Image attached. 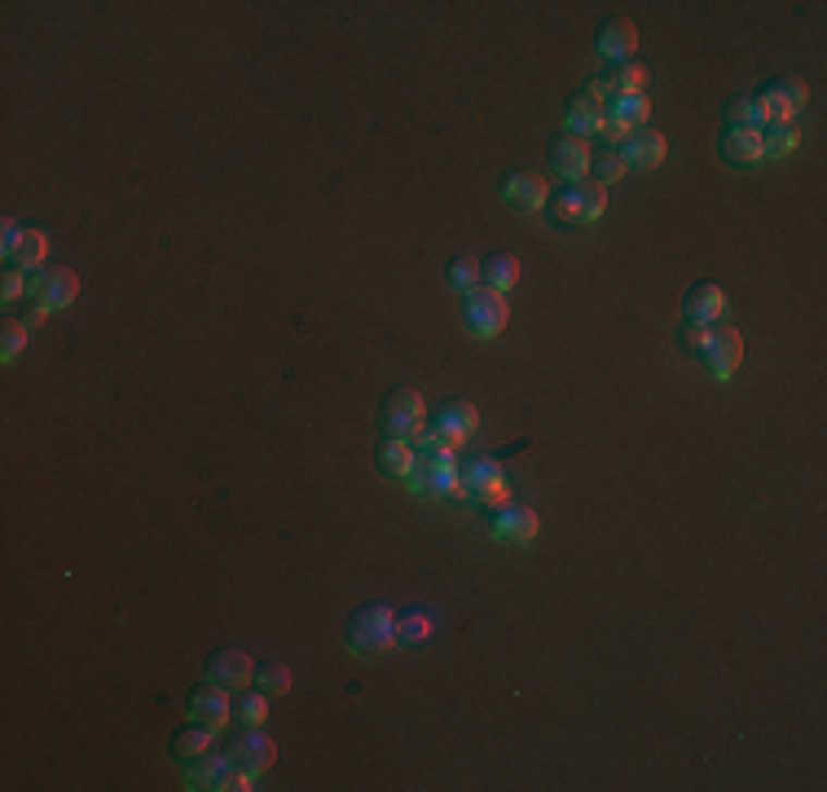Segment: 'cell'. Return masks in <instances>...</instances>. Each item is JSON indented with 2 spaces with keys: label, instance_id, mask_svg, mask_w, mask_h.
Segmentation results:
<instances>
[{
  "label": "cell",
  "instance_id": "5",
  "mask_svg": "<svg viewBox=\"0 0 827 792\" xmlns=\"http://www.w3.org/2000/svg\"><path fill=\"white\" fill-rule=\"evenodd\" d=\"M27 295H32L36 304H45L49 313H58V308H71V304H75L80 278H75L71 269H32V273H27Z\"/></svg>",
  "mask_w": 827,
  "mask_h": 792
},
{
  "label": "cell",
  "instance_id": "21",
  "mask_svg": "<svg viewBox=\"0 0 827 792\" xmlns=\"http://www.w3.org/2000/svg\"><path fill=\"white\" fill-rule=\"evenodd\" d=\"M375 463L388 480H405L414 472V444L410 440H397V436H384L375 444Z\"/></svg>",
  "mask_w": 827,
  "mask_h": 792
},
{
  "label": "cell",
  "instance_id": "3",
  "mask_svg": "<svg viewBox=\"0 0 827 792\" xmlns=\"http://www.w3.org/2000/svg\"><path fill=\"white\" fill-rule=\"evenodd\" d=\"M507 295L502 291H489V287H476V291H466L462 295V321L466 330L476 334V339H498L507 330Z\"/></svg>",
  "mask_w": 827,
  "mask_h": 792
},
{
  "label": "cell",
  "instance_id": "26",
  "mask_svg": "<svg viewBox=\"0 0 827 792\" xmlns=\"http://www.w3.org/2000/svg\"><path fill=\"white\" fill-rule=\"evenodd\" d=\"M211 727H203V722H190V727H181L177 735H172V753L181 757V761H190V757H198V753H207L211 748Z\"/></svg>",
  "mask_w": 827,
  "mask_h": 792
},
{
  "label": "cell",
  "instance_id": "36",
  "mask_svg": "<svg viewBox=\"0 0 827 792\" xmlns=\"http://www.w3.org/2000/svg\"><path fill=\"white\" fill-rule=\"evenodd\" d=\"M0 295H5L10 304H14V300H23V295H27V273L10 265V269H5V282H0Z\"/></svg>",
  "mask_w": 827,
  "mask_h": 792
},
{
  "label": "cell",
  "instance_id": "38",
  "mask_svg": "<svg viewBox=\"0 0 827 792\" xmlns=\"http://www.w3.org/2000/svg\"><path fill=\"white\" fill-rule=\"evenodd\" d=\"M708 334H714V326H686V334H682V344H686L691 353H704V344H708Z\"/></svg>",
  "mask_w": 827,
  "mask_h": 792
},
{
  "label": "cell",
  "instance_id": "31",
  "mask_svg": "<svg viewBox=\"0 0 827 792\" xmlns=\"http://www.w3.org/2000/svg\"><path fill=\"white\" fill-rule=\"evenodd\" d=\"M589 172H595L599 185L621 181V176H625V155H621V146H617V150H595V159H589Z\"/></svg>",
  "mask_w": 827,
  "mask_h": 792
},
{
  "label": "cell",
  "instance_id": "13",
  "mask_svg": "<svg viewBox=\"0 0 827 792\" xmlns=\"http://www.w3.org/2000/svg\"><path fill=\"white\" fill-rule=\"evenodd\" d=\"M604 115H608L604 101H599V97H589L585 88H581V93H572V97H568V106H563V124H568V133H572V137H581V142L599 137Z\"/></svg>",
  "mask_w": 827,
  "mask_h": 792
},
{
  "label": "cell",
  "instance_id": "1",
  "mask_svg": "<svg viewBox=\"0 0 827 792\" xmlns=\"http://www.w3.org/2000/svg\"><path fill=\"white\" fill-rule=\"evenodd\" d=\"M343 638L357 656H379V651L397 647V612L388 604H366L348 617Z\"/></svg>",
  "mask_w": 827,
  "mask_h": 792
},
{
  "label": "cell",
  "instance_id": "39",
  "mask_svg": "<svg viewBox=\"0 0 827 792\" xmlns=\"http://www.w3.org/2000/svg\"><path fill=\"white\" fill-rule=\"evenodd\" d=\"M45 313H49V308H45V304H36V300H32V308H27V313H23V317H19V321H23V326H27V330H36V326H40V321H45Z\"/></svg>",
  "mask_w": 827,
  "mask_h": 792
},
{
  "label": "cell",
  "instance_id": "28",
  "mask_svg": "<svg viewBox=\"0 0 827 792\" xmlns=\"http://www.w3.org/2000/svg\"><path fill=\"white\" fill-rule=\"evenodd\" d=\"M608 84H612V97H617V93H643V84H647V66H643L639 58H630V62H612Z\"/></svg>",
  "mask_w": 827,
  "mask_h": 792
},
{
  "label": "cell",
  "instance_id": "23",
  "mask_svg": "<svg viewBox=\"0 0 827 792\" xmlns=\"http://www.w3.org/2000/svg\"><path fill=\"white\" fill-rule=\"evenodd\" d=\"M481 278H485L489 291H502V295H507V291L520 287V260L507 256V252H494V256L481 260Z\"/></svg>",
  "mask_w": 827,
  "mask_h": 792
},
{
  "label": "cell",
  "instance_id": "33",
  "mask_svg": "<svg viewBox=\"0 0 827 792\" xmlns=\"http://www.w3.org/2000/svg\"><path fill=\"white\" fill-rule=\"evenodd\" d=\"M727 124H740V129H766V120H762V110H757L753 97H735V101L727 106Z\"/></svg>",
  "mask_w": 827,
  "mask_h": 792
},
{
  "label": "cell",
  "instance_id": "29",
  "mask_svg": "<svg viewBox=\"0 0 827 792\" xmlns=\"http://www.w3.org/2000/svg\"><path fill=\"white\" fill-rule=\"evenodd\" d=\"M45 252H49L45 234H40V230H27V234H23V243H19V252L10 256V265H14V269H23V273L45 269Z\"/></svg>",
  "mask_w": 827,
  "mask_h": 792
},
{
  "label": "cell",
  "instance_id": "7",
  "mask_svg": "<svg viewBox=\"0 0 827 792\" xmlns=\"http://www.w3.org/2000/svg\"><path fill=\"white\" fill-rule=\"evenodd\" d=\"M704 370L714 375V379H731L744 362V339L735 326H714V334H708V344H704Z\"/></svg>",
  "mask_w": 827,
  "mask_h": 792
},
{
  "label": "cell",
  "instance_id": "34",
  "mask_svg": "<svg viewBox=\"0 0 827 792\" xmlns=\"http://www.w3.org/2000/svg\"><path fill=\"white\" fill-rule=\"evenodd\" d=\"M27 326L23 321H5V334H0V357H5V362H14L23 349H27Z\"/></svg>",
  "mask_w": 827,
  "mask_h": 792
},
{
  "label": "cell",
  "instance_id": "12",
  "mask_svg": "<svg viewBox=\"0 0 827 792\" xmlns=\"http://www.w3.org/2000/svg\"><path fill=\"white\" fill-rule=\"evenodd\" d=\"M502 198H507L511 207H520V211H537V207L550 203V185H546L542 172L520 168V172H507V176H502Z\"/></svg>",
  "mask_w": 827,
  "mask_h": 792
},
{
  "label": "cell",
  "instance_id": "22",
  "mask_svg": "<svg viewBox=\"0 0 827 792\" xmlns=\"http://www.w3.org/2000/svg\"><path fill=\"white\" fill-rule=\"evenodd\" d=\"M722 155L731 159V163H762L766 159V150H762V129H740V124H727V133H722Z\"/></svg>",
  "mask_w": 827,
  "mask_h": 792
},
{
  "label": "cell",
  "instance_id": "18",
  "mask_svg": "<svg viewBox=\"0 0 827 792\" xmlns=\"http://www.w3.org/2000/svg\"><path fill=\"white\" fill-rule=\"evenodd\" d=\"M608 120L630 137V133H639V129H647V115H652V97L647 93H617V97H608Z\"/></svg>",
  "mask_w": 827,
  "mask_h": 792
},
{
  "label": "cell",
  "instance_id": "14",
  "mask_svg": "<svg viewBox=\"0 0 827 792\" xmlns=\"http://www.w3.org/2000/svg\"><path fill=\"white\" fill-rule=\"evenodd\" d=\"M233 761H239L243 770H252V775H265V770H273V761H278V740L265 735L260 727H247V731L239 735V744H233Z\"/></svg>",
  "mask_w": 827,
  "mask_h": 792
},
{
  "label": "cell",
  "instance_id": "16",
  "mask_svg": "<svg viewBox=\"0 0 827 792\" xmlns=\"http://www.w3.org/2000/svg\"><path fill=\"white\" fill-rule=\"evenodd\" d=\"M722 308H727V291L718 282H695L682 300V313L691 326H714L722 317Z\"/></svg>",
  "mask_w": 827,
  "mask_h": 792
},
{
  "label": "cell",
  "instance_id": "20",
  "mask_svg": "<svg viewBox=\"0 0 827 792\" xmlns=\"http://www.w3.org/2000/svg\"><path fill=\"white\" fill-rule=\"evenodd\" d=\"M634 49H639V27H634L630 19H608V23L599 27V53H604L608 62H630Z\"/></svg>",
  "mask_w": 827,
  "mask_h": 792
},
{
  "label": "cell",
  "instance_id": "32",
  "mask_svg": "<svg viewBox=\"0 0 827 792\" xmlns=\"http://www.w3.org/2000/svg\"><path fill=\"white\" fill-rule=\"evenodd\" d=\"M753 101H757V110H762L766 124H792V110H788V101L779 97V88H762Z\"/></svg>",
  "mask_w": 827,
  "mask_h": 792
},
{
  "label": "cell",
  "instance_id": "9",
  "mask_svg": "<svg viewBox=\"0 0 827 792\" xmlns=\"http://www.w3.org/2000/svg\"><path fill=\"white\" fill-rule=\"evenodd\" d=\"M229 718H233V692L229 687H220V683H198L194 692H190V722H203V727H211V731H220V727H229Z\"/></svg>",
  "mask_w": 827,
  "mask_h": 792
},
{
  "label": "cell",
  "instance_id": "30",
  "mask_svg": "<svg viewBox=\"0 0 827 792\" xmlns=\"http://www.w3.org/2000/svg\"><path fill=\"white\" fill-rule=\"evenodd\" d=\"M233 714H239V722L243 727H265V718H269V696L256 687V692H239V700H233Z\"/></svg>",
  "mask_w": 827,
  "mask_h": 792
},
{
  "label": "cell",
  "instance_id": "35",
  "mask_svg": "<svg viewBox=\"0 0 827 792\" xmlns=\"http://www.w3.org/2000/svg\"><path fill=\"white\" fill-rule=\"evenodd\" d=\"M775 88H779V97L788 101V110H792V115H801V110H805V101H810V84H805V80H796V75H788V80H779Z\"/></svg>",
  "mask_w": 827,
  "mask_h": 792
},
{
  "label": "cell",
  "instance_id": "37",
  "mask_svg": "<svg viewBox=\"0 0 827 792\" xmlns=\"http://www.w3.org/2000/svg\"><path fill=\"white\" fill-rule=\"evenodd\" d=\"M23 234H27V224L10 216V220H5V239H0V252H5V260H10L14 252H19V243H23Z\"/></svg>",
  "mask_w": 827,
  "mask_h": 792
},
{
  "label": "cell",
  "instance_id": "24",
  "mask_svg": "<svg viewBox=\"0 0 827 792\" xmlns=\"http://www.w3.org/2000/svg\"><path fill=\"white\" fill-rule=\"evenodd\" d=\"M445 287L458 291V295L485 287V278H481V260H476V256H458V260L445 269Z\"/></svg>",
  "mask_w": 827,
  "mask_h": 792
},
{
  "label": "cell",
  "instance_id": "27",
  "mask_svg": "<svg viewBox=\"0 0 827 792\" xmlns=\"http://www.w3.org/2000/svg\"><path fill=\"white\" fill-rule=\"evenodd\" d=\"M252 683H256L265 696H287V692H291V665H287V660H265V665L256 669Z\"/></svg>",
  "mask_w": 827,
  "mask_h": 792
},
{
  "label": "cell",
  "instance_id": "4",
  "mask_svg": "<svg viewBox=\"0 0 827 792\" xmlns=\"http://www.w3.org/2000/svg\"><path fill=\"white\" fill-rule=\"evenodd\" d=\"M379 423H384L388 436H397V440H414V436L427 427V405H423V397H418L414 388H397V392L384 401Z\"/></svg>",
  "mask_w": 827,
  "mask_h": 792
},
{
  "label": "cell",
  "instance_id": "17",
  "mask_svg": "<svg viewBox=\"0 0 827 792\" xmlns=\"http://www.w3.org/2000/svg\"><path fill=\"white\" fill-rule=\"evenodd\" d=\"M546 155H550L555 172H559V176H568V181H581V176L589 172V159H595V150H589V142H581V137H572V133L555 137Z\"/></svg>",
  "mask_w": 827,
  "mask_h": 792
},
{
  "label": "cell",
  "instance_id": "2",
  "mask_svg": "<svg viewBox=\"0 0 827 792\" xmlns=\"http://www.w3.org/2000/svg\"><path fill=\"white\" fill-rule=\"evenodd\" d=\"M608 211V185H599L595 176H581L576 185H563L555 194V220L563 224H595Z\"/></svg>",
  "mask_w": 827,
  "mask_h": 792
},
{
  "label": "cell",
  "instance_id": "11",
  "mask_svg": "<svg viewBox=\"0 0 827 792\" xmlns=\"http://www.w3.org/2000/svg\"><path fill=\"white\" fill-rule=\"evenodd\" d=\"M431 427L440 431V440H445L449 449H458V444L471 440V431L481 427V410L471 405V401H445V405L436 410V423H431Z\"/></svg>",
  "mask_w": 827,
  "mask_h": 792
},
{
  "label": "cell",
  "instance_id": "6",
  "mask_svg": "<svg viewBox=\"0 0 827 792\" xmlns=\"http://www.w3.org/2000/svg\"><path fill=\"white\" fill-rule=\"evenodd\" d=\"M537 528H542V520H537V511H533L528 502H502V507H494L489 533H494L498 541H507V546H528V541H537Z\"/></svg>",
  "mask_w": 827,
  "mask_h": 792
},
{
  "label": "cell",
  "instance_id": "15",
  "mask_svg": "<svg viewBox=\"0 0 827 792\" xmlns=\"http://www.w3.org/2000/svg\"><path fill=\"white\" fill-rule=\"evenodd\" d=\"M621 155H625V168H643V172H652V168H660V163H665L669 142H665V133H660V129H639V133H630V137H625Z\"/></svg>",
  "mask_w": 827,
  "mask_h": 792
},
{
  "label": "cell",
  "instance_id": "25",
  "mask_svg": "<svg viewBox=\"0 0 827 792\" xmlns=\"http://www.w3.org/2000/svg\"><path fill=\"white\" fill-rule=\"evenodd\" d=\"M801 146V129L796 124H766L762 129V150H766V159H783V155H792Z\"/></svg>",
  "mask_w": 827,
  "mask_h": 792
},
{
  "label": "cell",
  "instance_id": "19",
  "mask_svg": "<svg viewBox=\"0 0 827 792\" xmlns=\"http://www.w3.org/2000/svg\"><path fill=\"white\" fill-rule=\"evenodd\" d=\"M233 766H239V761H233V753H216V748H207V753L190 757L185 783H190V788H216V792H220V783H224V775H229Z\"/></svg>",
  "mask_w": 827,
  "mask_h": 792
},
{
  "label": "cell",
  "instance_id": "8",
  "mask_svg": "<svg viewBox=\"0 0 827 792\" xmlns=\"http://www.w3.org/2000/svg\"><path fill=\"white\" fill-rule=\"evenodd\" d=\"M462 498H476L489 507L507 502V476H502L498 459H476V463L462 467Z\"/></svg>",
  "mask_w": 827,
  "mask_h": 792
},
{
  "label": "cell",
  "instance_id": "10",
  "mask_svg": "<svg viewBox=\"0 0 827 792\" xmlns=\"http://www.w3.org/2000/svg\"><path fill=\"white\" fill-rule=\"evenodd\" d=\"M207 678L220 683V687H229V692H243L256 678V665H252V656L243 647H216L207 656Z\"/></svg>",
  "mask_w": 827,
  "mask_h": 792
}]
</instances>
